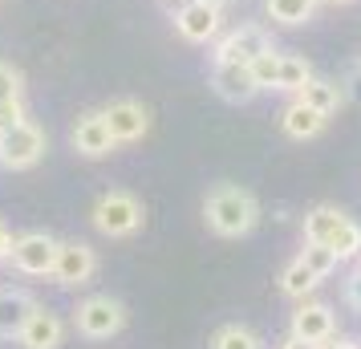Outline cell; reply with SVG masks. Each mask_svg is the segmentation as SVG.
<instances>
[{
    "instance_id": "6da1fadb",
    "label": "cell",
    "mask_w": 361,
    "mask_h": 349,
    "mask_svg": "<svg viewBox=\"0 0 361 349\" xmlns=\"http://www.w3.org/2000/svg\"><path fill=\"white\" fill-rule=\"evenodd\" d=\"M203 219H207V228L215 235H224V240H235V235H247L256 224H260V203L252 191L235 183H219L207 191V200H203Z\"/></svg>"
},
{
    "instance_id": "7a4b0ae2",
    "label": "cell",
    "mask_w": 361,
    "mask_h": 349,
    "mask_svg": "<svg viewBox=\"0 0 361 349\" xmlns=\"http://www.w3.org/2000/svg\"><path fill=\"white\" fill-rule=\"evenodd\" d=\"M305 240H309V244H325V248H333L337 252V260H353V256H361V228L345 216V212L329 207V203L312 207L309 216H305Z\"/></svg>"
},
{
    "instance_id": "3957f363",
    "label": "cell",
    "mask_w": 361,
    "mask_h": 349,
    "mask_svg": "<svg viewBox=\"0 0 361 349\" xmlns=\"http://www.w3.org/2000/svg\"><path fill=\"white\" fill-rule=\"evenodd\" d=\"M45 147H49L45 130L25 118L17 126L0 130V166H8V171H29V166H37L45 159Z\"/></svg>"
},
{
    "instance_id": "277c9868",
    "label": "cell",
    "mask_w": 361,
    "mask_h": 349,
    "mask_svg": "<svg viewBox=\"0 0 361 349\" xmlns=\"http://www.w3.org/2000/svg\"><path fill=\"white\" fill-rule=\"evenodd\" d=\"M94 228L110 240H122V235H134L142 228V203L134 200L130 191H106L98 203H94Z\"/></svg>"
},
{
    "instance_id": "5b68a950",
    "label": "cell",
    "mask_w": 361,
    "mask_h": 349,
    "mask_svg": "<svg viewBox=\"0 0 361 349\" xmlns=\"http://www.w3.org/2000/svg\"><path fill=\"white\" fill-rule=\"evenodd\" d=\"M73 321H78V333L82 337H90V341H110L126 325V309L114 297H90L78 305Z\"/></svg>"
},
{
    "instance_id": "8992f818",
    "label": "cell",
    "mask_w": 361,
    "mask_h": 349,
    "mask_svg": "<svg viewBox=\"0 0 361 349\" xmlns=\"http://www.w3.org/2000/svg\"><path fill=\"white\" fill-rule=\"evenodd\" d=\"M57 244L49 232H29V235H17L13 240V252H8V264L25 272V276H49L53 272V260H57Z\"/></svg>"
},
{
    "instance_id": "52a82bcc",
    "label": "cell",
    "mask_w": 361,
    "mask_h": 349,
    "mask_svg": "<svg viewBox=\"0 0 361 349\" xmlns=\"http://www.w3.org/2000/svg\"><path fill=\"white\" fill-rule=\"evenodd\" d=\"M94 272H98V256L90 244L82 240H66V244H57V260H53V281L66 284V288H82V284L94 281Z\"/></svg>"
},
{
    "instance_id": "ba28073f",
    "label": "cell",
    "mask_w": 361,
    "mask_h": 349,
    "mask_svg": "<svg viewBox=\"0 0 361 349\" xmlns=\"http://www.w3.org/2000/svg\"><path fill=\"white\" fill-rule=\"evenodd\" d=\"M272 49V37L264 33L260 25H240V29H231L228 37H219L215 41V61H240V66H252L260 53Z\"/></svg>"
},
{
    "instance_id": "9c48e42d",
    "label": "cell",
    "mask_w": 361,
    "mask_h": 349,
    "mask_svg": "<svg viewBox=\"0 0 361 349\" xmlns=\"http://www.w3.org/2000/svg\"><path fill=\"white\" fill-rule=\"evenodd\" d=\"M219 4H207V0H191V4H183L179 13H175V29H179L183 41H191V45H207L219 37Z\"/></svg>"
},
{
    "instance_id": "30bf717a",
    "label": "cell",
    "mask_w": 361,
    "mask_h": 349,
    "mask_svg": "<svg viewBox=\"0 0 361 349\" xmlns=\"http://www.w3.org/2000/svg\"><path fill=\"white\" fill-rule=\"evenodd\" d=\"M102 118H106V126H110V134H114V142H138V138L150 130L147 106H142V102H134V98L110 102V106L102 110Z\"/></svg>"
},
{
    "instance_id": "8fae6325",
    "label": "cell",
    "mask_w": 361,
    "mask_h": 349,
    "mask_svg": "<svg viewBox=\"0 0 361 349\" xmlns=\"http://www.w3.org/2000/svg\"><path fill=\"white\" fill-rule=\"evenodd\" d=\"M212 85H215V94L224 102H231V106H244V102H252L260 94L256 82H252V69L240 66V61H215Z\"/></svg>"
},
{
    "instance_id": "7c38bea8",
    "label": "cell",
    "mask_w": 361,
    "mask_h": 349,
    "mask_svg": "<svg viewBox=\"0 0 361 349\" xmlns=\"http://www.w3.org/2000/svg\"><path fill=\"white\" fill-rule=\"evenodd\" d=\"M17 341L25 349H61V341H66V321L53 313V309H41V305H37Z\"/></svg>"
},
{
    "instance_id": "4fadbf2b",
    "label": "cell",
    "mask_w": 361,
    "mask_h": 349,
    "mask_svg": "<svg viewBox=\"0 0 361 349\" xmlns=\"http://www.w3.org/2000/svg\"><path fill=\"white\" fill-rule=\"evenodd\" d=\"M114 134H110V126H106V118L98 114H82L78 122H73V150L78 154H85V159H106L110 150H114Z\"/></svg>"
},
{
    "instance_id": "5bb4252c",
    "label": "cell",
    "mask_w": 361,
    "mask_h": 349,
    "mask_svg": "<svg viewBox=\"0 0 361 349\" xmlns=\"http://www.w3.org/2000/svg\"><path fill=\"white\" fill-rule=\"evenodd\" d=\"M333 329H337L333 309L321 305V300H309V305H300L293 313V337H300V341L325 345V341H333Z\"/></svg>"
},
{
    "instance_id": "9a60e30c",
    "label": "cell",
    "mask_w": 361,
    "mask_h": 349,
    "mask_svg": "<svg viewBox=\"0 0 361 349\" xmlns=\"http://www.w3.org/2000/svg\"><path fill=\"white\" fill-rule=\"evenodd\" d=\"M37 309V300L25 288H0V341H13L20 337L29 313Z\"/></svg>"
},
{
    "instance_id": "2e32d148",
    "label": "cell",
    "mask_w": 361,
    "mask_h": 349,
    "mask_svg": "<svg viewBox=\"0 0 361 349\" xmlns=\"http://www.w3.org/2000/svg\"><path fill=\"white\" fill-rule=\"evenodd\" d=\"M325 114H317L312 106H305V102L296 98L293 106H284V114H280V126H284V134L288 138H296V142H305V138H317V134L325 130Z\"/></svg>"
},
{
    "instance_id": "e0dca14e",
    "label": "cell",
    "mask_w": 361,
    "mask_h": 349,
    "mask_svg": "<svg viewBox=\"0 0 361 349\" xmlns=\"http://www.w3.org/2000/svg\"><path fill=\"white\" fill-rule=\"evenodd\" d=\"M296 98L305 102V106H312L317 114L333 118L337 110H341L345 94H341V85H337V82H325V78H309V82H305V90H300Z\"/></svg>"
},
{
    "instance_id": "ac0fdd59",
    "label": "cell",
    "mask_w": 361,
    "mask_h": 349,
    "mask_svg": "<svg viewBox=\"0 0 361 349\" xmlns=\"http://www.w3.org/2000/svg\"><path fill=\"white\" fill-rule=\"evenodd\" d=\"M309 78H312V66L305 61V57H296V53H280V78H276V90H284V94H300Z\"/></svg>"
},
{
    "instance_id": "d6986e66",
    "label": "cell",
    "mask_w": 361,
    "mask_h": 349,
    "mask_svg": "<svg viewBox=\"0 0 361 349\" xmlns=\"http://www.w3.org/2000/svg\"><path fill=\"white\" fill-rule=\"evenodd\" d=\"M317 276H312L309 268H305V260H300V256H296L293 264L284 268V272H280V293H284V297H296V300H305L312 293V288H317Z\"/></svg>"
},
{
    "instance_id": "ffe728a7",
    "label": "cell",
    "mask_w": 361,
    "mask_h": 349,
    "mask_svg": "<svg viewBox=\"0 0 361 349\" xmlns=\"http://www.w3.org/2000/svg\"><path fill=\"white\" fill-rule=\"evenodd\" d=\"M317 13V0H268V17L276 25H305Z\"/></svg>"
},
{
    "instance_id": "44dd1931",
    "label": "cell",
    "mask_w": 361,
    "mask_h": 349,
    "mask_svg": "<svg viewBox=\"0 0 361 349\" xmlns=\"http://www.w3.org/2000/svg\"><path fill=\"white\" fill-rule=\"evenodd\" d=\"M300 260H305V268H309L317 281L333 276V272H337V264H341L333 248H325V244H309V240H305V252H300Z\"/></svg>"
},
{
    "instance_id": "7402d4cb",
    "label": "cell",
    "mask_w": 361,
    "mask_h": 349,
    "mask_svg": "<svg viewBox=\"0 0 361 349\" xmlns=\"http://www.w3.org/2000/svg\"><path fill=\"white\" fill-rule=\"evenodd\" d=\"M212 349H264V341L244 325H224V329L212 337Z\"/></svg>"
},
{
    "instance_id": "603a6c76",
    "label": "cell",
    "mask_w": 361,
    "mask_h": 349,
    "mask_svg": "<svg viewBox=\"0 0 361 349\" xmlns=\"http://www.w3.org/2000/svg\"><path fill=\"white\" fill-rule=\"evenodd\" d=\"M252 82H256V90H276V78H280V53L276 49H268L260 53L256 61H252Z\"/></svg>"
},
{
    "instance_id": "cb8c5ba5",
    "label": "cell",
    "mask_w": 361,
    "mask_h": 349,
    "mask_svg": "<svg viewBox=\"0 0 361 349\" xmlns=\"http://www.w3.org/2000/svg\"><path fill=\"white\" fill-rule=\"evenodd\" d=\"M20 98V69L0 61V102H17Z\"/></svg>"
},
{
    "instance_id": "d4e9b609",
    "label": "cell",
    "mask_w": 361,
    "mask_h": 349,
    "mask_svg": "<svg viewBox=\"0 0 361 349\" xmlns=\"http://www.w3.org/2000/svg\"><path fill=\"white\" fill-rule=\"evenodd\" d=\"M17 122H25V102H0V130H8Z\"/></svg>"
},
{
    "instance_id": "484cf974",
    "label": "cell",
    "mask_w": 361,
    "mask_h": 349,
    "mask_svg": "<svg viewBox=\"0 0 361 349\" xmlns=\"http://www.w3.org/2000/svg\"><path fill=\"white\" fill-rule=\"evenodd\" d=\"M345 300L361 313V264L353 268V272H349V281H345Z\"/></svg>"
},
{
    "instance_id": "4316f807",
    "label": "cell",
    "mask_w": 361,
    "mask_h": 349,
    "mask_svg": "<svg viewBox=\"0 0 361 349\" xmlns=\"http://www.w3.org/2000/svg\"><path fill=\"white\" fill-rule=\"evenodd\" d=\"M13 240H17V235H13L8 228H4V224H0V260H8V252H13Z\"/></svg>"
},
{
    "instance_id": "83f0119b",
    "label": "cell",
    "mask_w": 361,
    "mask_h": 349,
    "mask_svg": "<svg viewBox=\"0 0 361 349\" xmlns=\"http://www.w3.org/2000/svg\"><path fill=\"white\" fill-rule=\"evenodd\" d=\"M280 349H321V345H312V341H300V337H288V341H284Z\"/></svg>"
},
{
    "instance_id": "f1b7e54d",
    "label": "cell",
    "mask_w": 361,
    "mask_h": 349,
    "mask_svg": "<svg viewBox=\"0 0 361 349\" xmlns=\"http://www.w3.org/2000/svg\"><path fill=\"white\" fill-rule=\"evenodd\" d=\"M325 349H361V345H357V341H333V345L325 341Z\"/></svg>"
},
{
    "instance_id": "f546056e",
    "label": "cell",
    "mask_w": 361,
    "mask_h": 349,
    "mask_svg": "<svg viewBox=\"0 0 361 349\" xmlns=\"http://www.w3.org/2000/svg\"><path fill=\"white\" fill-rule=\"evenodd\" d=\"M207 4H219V8H224V4H228V0H207Z\"/></svg>"
},
{
    "instance_id": "4dcf8cb0",
    "label": "cell",
    "mask_w": 361,
    "mask_h": 349,
    "mask_svg": "<svg viewBox=\"0 0 361 349\" xmlns=\"http://www.w3.org/2000/svg\"><path fill=\"white\" fill-rule=\"evenodd\" d=\"M333 4H345V0H333Z\"/></svg>"
}]
</instances>
